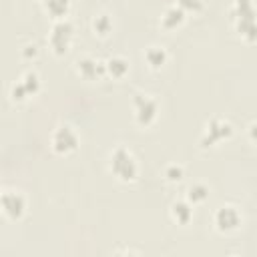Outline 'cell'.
<instances>
[{
  "mask_svg": "<svg viewBox=\"0 0 257 257\" xmlns=\"http://www.w3.org/2000/svg\"><path fill=\"white\" fill-rule=\"evenodd\" d=\"M110 169L112 173L122 179V181H133L137 177V163H135V157L124 149V147H118L114 149V153L110 155Z\"/></svg>",
  "mask_w": 257,
  "mask_h": 257,
  "instance_id": "cell-1",
  "label": "cell"
},
{
  "mask_svg": "<svg viewBox=\"0 0 257 257\" xmlns=\"http://www.w3.org/2000/svg\"><path fill=\"white\" fill-rule=\"evenodd\" d=\"M70 38H72V24L68 20H58L50 32V46L54 48V52L56 54L66 52L70 46Z\"/></svg>",
  "mask_w": 257,
  "mask_h": 257,
  "instance_id": "cell-2",
  "label": "cell"
},
{
  "mask_svg": "<svg viewBox=\"0 0 257 257\" xmlns=\"http://www.w3.org/2000/svg\"><path fill=\"white\" fill-rule=\"evenodd\" d=\"M78 145V137L70 126H58L52 135V149L56 153H70Z\"/></svg>",
  "mask_w": 257,
  "mask_h": 257,
  "instance_id": "cell-3",
  "label": "cell"
},
{
  "mask_svg": "<svg viewBox=\"0 0 257 257\" xmlns=\"http://www.w3.org/2000/svg\"><path fill=\"white\" fill-rule=\"evenodd\" d=\"M0 207H2V211H4L6 215H10L12 219H16V217H20V215L24 213L26 203H24V197H22L20 193L6 191V193L0 195Z\"/></svg>",
  "mask_w": 257,
  "mask_h": 257,
  "instance_id": "cell-4",
  "label": "cell"
},
{
  "mask_svg": "<svg viewBox=\"0 0 257 257\" xmlns=\"http://www.w3.org/2000/svg\"><path fill=\"white\" fill-rule=\"evenodd\" d=\"M215 223L219 227V231H231V229H237V225L241 223V215L235 207H221L215 215Z\"/></svg>",
  "mask_w": 257,
  "mask_h": 257,
  "instance_id": "cell-5",
  "label": "cell"
},
{
  "mask_svg": "<svg viewBox=\"0 0 257 257\" xmlns=\"http://www.w3.org/2000/svg\"><path fill=\"white\" fill-rule=\"evenodd\" d=\"M135 104H137V120L141 124H149L157 114V102L149 96H137Z\"/></svg>",
  "mask_w": 257,
  "mask_h": 257,
  "instance_id": "cell-6",
  "label": "cell"
},
{
  "mask_svg": "<svg viewBox=\"0 0 257 257\" xmlns=\"http://www.w3.org/2000/svg\"><path fill=\"white\" fill-rule=\"evenodd\" d=\"M231 135V124L229 122H223V120H213L209 126H207V137L203 139V147H209L217 141H223L225 137Z\"/></svg>",
  "mask_w": 257,
  "mask_h": 257,
  "instance_id": "cell-7",
  "label": "cell"
},
{
  "mask_svg": "<svg viewBox=\"0 0 257 257\" xmlns=\"http://www.w3.org/2000/svg\"><path fill=\"white\" fill-rule=\"evenodd\" d=\"M183 18H185V10H181L179 6H171V8L163 14L161 22H163L165 28H175V26H179V24L183 22Z\"/></svg>",
  "mask_w": 257,
  "mask_h": 257,
  "instance_id": "cell-8",
  "label": "cell"
},
{
  "mask_svg": "<svg viewBox=\"0 0 257 257\" xmlns=\"http://www.w3.org/2000/svg\"><path fill=\"white\" fill-rule=\"evenodd\" d=\"M145 58H147V62H149L151 66L159 68L161 64H165V60H167V52H165L161 46H149L147 52H145Z\"/></svg>",
  "mask_w": 257,
  "mask_h": 257,
  "instance_id": "cell-9",
  "label": "cell"
},
{
  "mask_svg": "<svg viewBox=\"0 0 257 257\" xmlns=\"http://www.w3.org/2000/svg\"><path fill=\"white\" fill-rule=\"evenodd\" d=\"M191 215H193V209L187 205V203H183V201H179V203H175L173 205V217H175V221H179V223H189V219H191Z\"/></svg>",
  "mask_w": 257,
  "mask_h": 257,
  "instance_id": "cell-10",
  "label": "cell"
},
{
  "mask_svg": "<svg viewBox=\"0 0 257 257\" xmlns=\"http://www.w3.org/2000/svg\"><path fill=\"white\" fill-rule=\"evenodd\" d=\"M106 68H108V72H110L112 76H122V74L128 70V62H126L122 56H114V58H110V60L106 62Z\"/></svg>",
  "mask_w": 257,
  "mask_h": 257,
  "instance_id": "cell-11",
  "label": "cell"
},
{
  "mask_svg": "<svg viewBox=\"0 0 257 257\" xmlns=\"http://www.w3.org/2000/svg\"><path fill=\"white\" fill-rule=\"evenodd\" d=\"M68 6H70V0H46V10L52 16H56V18L64 16L66 10H68Z\"/></svg>",
  "mask_w": 257,
  "mask_h": 257,
  "instance_id": "cell-12",
  "label": "cell"
},
{
  "mask_svg": "<svg viewBox=\"0 0 257 257\" xmlns=\"http://www.w3.org/2000/svg\"><path fill=\"white\" fill-rule=\"evenodd\" d=\"M96 64L98 62H94L92 58H82V60H78V72L82 76H86V78H92V76L98 74V66Z\"/></svg>",
  "mask_w": 257,
  "mask_h": 257,
  "instance_id": "cell-13",
  "label": "cell"
},
{
  "mask_svg": "<svg viewBox=\"0 0 257 257\" xmlns=\"http://www.w3.org/2000/svg\"><path fill=\"white\" fill-rule=\"evenodd\" d=\"M20 84L24 86V90H26V94L30 96V94H34V92L38 90V76H36L34 72H26Z\"/></svg>",
  "mask_w": 257,
  "mask_h": 257,
  "instance_id": "cell-14",
  "label": "cell"
},
{
  "mask_svg": "<svg viewBox=\"0 0 257 257\" xmlns=\"http://www.w3.org/2000/svg\"><path fill=\"white\" fill-rule=\"evenodd\" d=\"M207 193H209V189H207L205 185H193V187L189 189V199H191L193 203H201V201L207 199Z\"/></svg>",
  "mask_w": 257,
  "mask_h": 257,
  "instance_id": "cell-15",
  "label": "cell"
},
{
  "mask_svg": "<svg viewBox=\"0 0 257 257\" xmlns=\"http://www.w3.org/2000/svg\"><path fill=\"white\" fill-rule=\"evenodd\" d=\"M92 26H94V30H96V32H100V34H106V32L110 30V18H108L106 14H98V16L94 18Z\"/></svg>",
  "mask_w": 257,
  "mask_h": 257,
  "instance_id": "cell-16",
  "label": "cell"
},
{
  "mask_svg": "<svg viewBox=\"0 0 257 257\" xmlns=\"http://www.w3.org/2000/svg\"><path fill=\"white\" fill-rule=\"evenodd\" d=\"M181 10H201L203 2L201 0H177Z\"/></svg>",
  "mask_w": 257,
  "mask_h": 257,
  "instance_id": "cell-17",
  "label": "cell"
},
{
  "mask_svg": "<svg viewBox=\"0 0 257 257\" xmlns=\"http://www.w3.org/2000/svg\"><path fill=\"white\" fill-rule=\"evenodd\" d=\"M167 177H169L171 181H179V179L183 177V169L173 165V167H169V169H167Z\"/></svg>",
  "mask_w": 257,
  "mask_h": 257,
  "instance_id": "cell-18",
  "label": "cell"
}]
</instances>
